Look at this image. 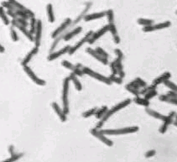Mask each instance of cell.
I'll return each mask as SVG.
<instances>
[{"label":"cell","mask_w":177,"mask_h":162,"mask_svg":"<svg viewBox=\"0 0 177 162\" xmlns=\"http://www.w3.org/2000/svg\"><path fill=\"white\" fill-rule=\"evenodd\" d=\"M103 135H124L128 134H133L139 130L138 126H132L123 128H117V129H100Z\"/></svg>","instance_id":"cell-1"},{"label":"cell","mask_w":177,"mask_h":162,"mask_svg":"<svg viewBox=\"0 0 177 162\" xmlns=\"http://www.w3.org/2000/svg\"><path fill=\"white\" fill-rule=\"evenodd\" d=\"M70 77H66L63 82V89H62V103H63V111L67 115L69 113V86H70Z\"/></svg>","instance_id":"cell-2"},{"label":"cell","mask_w":177,"mask_h":162,"mask_svg":"<svg viewBox=\"0 0 177 162\" xmlns=\"http://www.w3.org/2000/svg\"><path fill=\"white\" fill-rule=\"evenodd\" d=\"M131 102H132V100H131L130 98H127V99H125L123 102H119L118 104H117L114 107H113L110 110H107L106 113L104 114V116L101 119V121L103 122V123H105L106 121L109 119V118H110L111 116H113L117 112L120 111L121 109H123L124 108H126L127 106H128V105L131 103Z\"/></svg>","instance_id":"cell-3"},{"label":"cell","mask_w":177,"mask_h":162,"mask_svg":"<svg viewBox=\"0 0 177 162\" xmlns=\"http://www.w3.org/2000/svg\"><path fill=\"white\" fill-rule=\"evenodd\" d=\"M82 71H83L84 75H87L89 77H92V78L98 80V81L101 82H103V83H105L107 85H112V82L109 80L108 77H105V76L100 74V73H98V72L94 71L93 70H92V69L89 68V67H82Z\"/></svg>","instance_id":"cell-4"},{"label":"cell","mask_w":177,"mask_h":162,"mask_svg":"<svg viewBox=\"0 0 177 162\" xmlns=\"http://www.w3.org/2000/svg\"><path fill=\"white\" fill-rule=\"evenodd\" d=\"M23 68H24L25 72L27 74V76L29 77V78L31 79V81H32L33 82H35L36 85L41 86H42L46 85V82H45L44 80H43V79L40 78L39 77H37L36 73L33 71V70L30 68L28 65L24 66Z\"/></svg>","instance_id":"cell-5"},{"label":"cell","mask_w":177,"mask_h":162,"mask_svg":"<svg viewBox=\"0 0 177 162\" xmlns=\"http://www.w3.org/2000/svg\"><path fill=\"white\" fill-rule=\"evenodd\" d=\"M90 133H91L92 135L96 137L101 142H103V144H105V145H107V146L112 147V146L113 145V142L111 139H109L105 135H103V134L101 132L100 129H97V128H92V129L90 130Z\"/></svg>","instance_id":"cell-6"},{"label":"cell","mask_w":177,"mask_h":162,"mask_svg":"<svg viewBox=\"0 0 177 162\" xmlns=\"http://www.w3.org/2000/svg\"><path fill=\"white\" fill-rule=\"evenodd\" d=\"M71 23H72V20H71V18H66V19L64 20V22L62 23V25L52 32L51 38H52V39H55V38H56L57 36H59L60 34H63V32H65V31L69 28V26L71 25Z\"/></svg>","instance_id":"cell-7"},{"label":"cell","mask_w":177,"mask_h":162,"mask_svg":"<svg viewBox=\"0 0 177 162\" xmlns=\"http://www.w3.org/2000/svg\"><path fill=\"white\" fill-rule=\"evenodd\" d=\"M93 34V31H92V30H90V31H88L87 33V34L80 41H78V42L75 45H73L72 47L71 46V48H70V50H69V52H68V54L69 55H73V54H75L77 51V50L78 49H80L84 44L86 42H87V41L89 40V38L92 36V34Z\"/></svg>","instance_id":"cell-8"},{"label":"cell","mask_w":177,"mask_h":162,"mask_svg":"<svg viewBox=\"0 0 177 162\" xmlns=\"http://www.w3.org/2000/svg\"><path fill=\"white\" fill-rule=\"evenodd\" d=\"M42 30H43V24L40 19H37V24H36V29L35 31V40L34 42L36 47H40V43H41V36H42Z\"/></svg>","instance_id":"cell-9"},{"label":"cell","mask_w":177,"mask_h":162,"mask_svg":"<svg viewBox=\"0 0 177 162\" xmlns=\"http://www.w3.org/2000/svg\"><path fill=\"white\" fill-rule=\"evenodd\" d=\"M10 24L12 25L13 27H16V28H18V30H20V31H21L23 34H25V36H26L27 38H28V40H29V41L34 42V40H35L34 35L29 32V30H27L26 27H25V26L19 25V24H18V22H17L15 19H12V20L10 21Z\"/></svg>","instance_id":"cell-10"},{"label":"cell","mask_w":177,"mask_h":162,"mask_svg":"<svg viewBox=\"0 0 177 162\" xmlns=\"http://www.w3.org/2000/svg\"><path fill=\"white\" fill-rule=\"evenodd\" d=\"M107 31H108V25L103 26L102 29L98 30V31L93 32V34H92V36L89 38V40L87 41V43L90 44V45H92V44L95 42L97 40H98L100 37H102L103 35H104V34H106Z\"/></svg>","instance_id":"cell-11"},{"label":"cell","mask_w":177,"mask_h":162,"mask_svg":"<svg viewBox=\"0 0 177 162\" xmlns=\"http://www.w3.org/2000/svg\"><path fill=\"white\" fill-rule=\"evenodd\" d=\"M70 48H71L70 45H66V46H65L62 49H61L60 51H55V52H51V54L47 57V60L49 61H52V60H55V59L59 58L60 56H62L65 54H68Z\"/></svg>","instance_id":"cell-12"},{"label":"cell","mask_w":177,"mask_h":162,"mask_svg":"<svg viewBox=\"0 0 177 162\" xmlns=\"http://www.w3.org/2000/svg\"><path fill=\"white\" fill-rule=\"evenodd\" d=\"M86 51L87 52V54H89L90 56H92L93 58H95L97 60L100 61L102 64H103V65H107V64H108V60H107V58H104V57H103V56H100L95 50H93V49H92V48L88 47V48H87Z\"/></svg>","instance_id":"cell-13"},{"label":"cell","mask_w":177,"mask_h":162,"mask_svg":"<svg viewBox=\"0 0 177 162\" xmlns=\"http://www.w3.org/2000/svg\"><path fill=\"white\" fill-rule=\"evenodd\" d=\"M51 107L54 109V111L56 113V114L58 115V117L60 118V119L62 122H66L67 120V117H66V114L64 113L63 109L59 106V104L57 102H52L51 103Z\"/></svg>","instance_id":"cell-14"},{"label":"cell","mask_w":177,"mask_h":162,"mask_svg":"<svg viewBox=\"0 0 177 162\" xmlns=\"http://www.w3.org/2000/svg\"><path fill=\"white\" fill-rule=\"evenodd\" d=\"M81 31H82V27L78 26V27L73 29L72 30L69 31V32H66V34H64L63 41H69L71 40L73 37H75L76 35H77L78 34H80Z\"/></svg>","instance_id":"cell-15"},{"label":"cell","mask_w":177,"mask_h":162,"mask_svg":"<svg viewBox=\"0 0 177 162\" xmlns=\"http://www.w3.org/2000/svg\"><path fill=\"white\" fill-rule=\"evenodd\" d=\"M145 112H146L150 116L154 118V119H156L165 121V120L167 119V116H166V115H163V114L159 113V112L154 111V109H151L149 107H145Z\"/></svg>","instance_id":"cell-16"},{"label":"cell","mask_w":177,"mask_h":162,"mask_svg":"<svg viewBox=\"0 0 177 162\" xmlns=\"http://www.w3.org/2000/svg\"><path fill=\"white\" fill-rule=\"evenodd\" d=\"M105 16H106V11H103V12H99V13H93V14H87L84 16L83 19L86 22H89V21L96 20L98 19H102Z\"/></svg>","instance_id":"cell-17"},{"label":"cell","mask_w":177,"mask_h":162,"mask_svg":"<svg viewBox=\"0 0 177 162\" xmlns=\"http://www.w3.org/2000/svg\"><path fill=\"white\" fill-rule=\"evenodd\" d=\"M39 52V47H34L31 51H29L28 54L26 55V56L24 58V60H22V62H21V65L24 67V66H26V65H28L29 63V61L32 60V58L36 56V54Z\"/></svg>","instance_id":"cell-18"},{"label":"cell","mask_w":177,"mask_h":162,"mask_svg":"<svg viewBox=\"0 0 177 162\" xmlns=\"http://www.w3.org/2000/svg\"><path fill=\"white\" fill-rule=\"evenodd\" d=\"M170 77H171V74H170V72H169V71H166V72H165V73H163L162 75H160L159 77H158L157 78H155L154 81H153V84L155 86H158L159 85V84H161V83H163L165 81H166V80H169V78H170Z\"/></svg>","instance_id":"cell-19"},{"label":"cell","mask_w":177,"mask_h":162,"mask_svg":"<svg viewBox=\"0 0 177 162\" xmlns=\"http://www.w3.org/2000/svg\"><path fill=\"white\" fill-rule=\"evenodd\" d=\"M122 60L120 58L117 57L115 59L114 63H115L116 67H117V70H118V77H120L121 78H124L125 77V71L124 70V66H123V63H122Z\"/></svg>","instance_id":"cell-20"},{"label":"cell","mask_w":177,"mask_h":162,"mask_svg":"<svg viewBox=\"0 0 177 162\" xmlns=\"http://www.w3.org/2000/svg\"><path fill=\"white\" fill-rule=\"evenodd\" d=\"M46 13H47V17H48L49 22L54 23L55 18V14H54L53 5L51 3H48L46 5Z\"/></svg>","instance_id":"cell-21"},{"label":"cell","mask_w":177,"mask_h":162,"mask_svg":"<svg viewBox=\"0 0 177 162\" xmlns=\"http://www.w3.org/2000/svg\"><path fill=\"white\" fill-rule=\"evenodd\" d=\"M69 77H70V80L73 82V84L75 86L76 89H77V91H81V90H82V86H81V82L79 81L78 77H77L75 74H73V73H71Z\"/></svg>","instance_id":"cell-22"},{"label":"cell","mask_w":177,"mask_h":162,"mask_svg":"<svg viewBox=\"0 0 177 162\" xmlns=\"http://www.w3.org/2000/svg\"><path fill=\"white\" fill-rule=\"evenodd\" d=\"M159 100L161 102H168L170 104H174V105H177V99L176 98H171L168 97L166 94H162L159 97Z\"/></svg>","instance_id":"cell-23"},{"label":"cell","mask_w":177,"mask_h":162,"mask_svg":"<svg viewBox=\"0 0 177 162\" xmlns=\"http://www.w3.org/2000/svg\"><path fill=\"white\" fill-rule=\"evenodd\" d=\"M133 102H135L136 104H138V105L144 106V107H149L150 106V101L146 100L144 97L142 98V97H140V96L135 97L134 99H133Z\"/></svg>","instance_id":"cell-24"},{"label":"cell","mask_w":177,"mask_h":162,"mask_svg":"<svg viewBox=\"0 0 177 162\" xmlns=\"http://www.w3.org/2000/svg\"><path fill=\"white\" fill-rule=\"evenodd\" d=\"M0 18H1V19L3 20V24L5 25H9V24H10V20L8 18V15L6 14V11L4 10V9L2 6L0 7Z\"/></svg>","instance_id":"cell-25"},{"label":"cell","mask_w":177,"mask_h":162,"mask_svg":"<svg viewBox=\"0 0 177 162\" xmlns=\"http://www.w3.org/2000/svg\"><path fill=\"white\" fill-rule=\"evenodd\" d=\"M107 110H108V109H107V106H103L102 108H98L96 113H95V114H94L95 117H96V119H101L104 116V114L106 113Z\"/></svg>","instance_id":"cell-26"},{"label":"cell","mask_w":177,"mask_h":162,"mask_svg":"<svg viewBox=\"0 0 177 162\" xmlns=\"http://www.w3.org/2000/svg\"><path fill=\"white\" fill-rule=\"evenodd\" d=\"M137 23L142 26H148L154 25V20L150 19H144V18H139L137 20Z\"/></svg>","instance_id":"cell-27"},{"label":"cell","mask_w":177,"mask_h":162,"mask_svg":"<svg viewBox=\"0 0 177 162\" xmlns=\"http://www.w3.org/2000/svg\"><path fill=\"white\" fill-rule=\"evenodd\" d=\"M170 25H171V23L169 21H165V22L159 23V24H157V25H154V31H155V30L169 28V27H170Z\"/></svg>","instance_id":"cell-28"},{"label":"cell","mask_w":177,"mask_h":162,"mask_svg":"<svg viewBox=\"0 0 177 162\" xmlns=\"http://www.w3.org/2000/svg\"><path fill=\"white\" fill-rule=\"evenodd\" d=\"M24 153H14L11 154V157L9 159H6L4 162H12V161H17L20 158H22L24 156Z\"/></svg>","instance_id":"cell-29"},{"label":"cell","mask_w":177,"mask_h":162,"mask_svg":"<svg viewBox=\"0 0 177 162\" xmlns=\"http://www.w3.org/2000/svg\"><path fill=\"white\" fill-rule=\"evenodd\" d=\"M97 109H98V108L95 107V108H92L89 109L87 111L84 112V113H82V117H83L84 119H87V118H90V117L93 116V115L95 114L96 111H97Z\"/></svg>","instance_id":"cell-30"},{"label":"cell","mask_w":177,"mask_h":162,"mask_svg":"<svg viewBox=\"0 0 177 162\" xmlns=\"http://www.w3.org/2000/svg\"><path fill=\"white\" fill-rule=\"evenodd\" d=\"M163 83H164V85L166 87H168L169 89H170V90H172V91H175V92H176L177 91L176 84L174 83L173 82H171V81H169V80H166V81H165Z\"/></svg>","instance_id":"cell-31"},{"label":"cell","mask_w":177,"mask_h":162,"mask_svg":"<svg viewBox=\"0 0 177 162\" xmlns=\"http://www.w3.org/2000/svg\"><path fill=\"white\" fill-rule=\"evenodd\" d=\"M106 16L107 18V21L109 24L114 23V13L113 9H108L106 11Z\"/></svg>","instance_id":"cell-32"},{"label":"cell","mask_w":177,"mask_h":162,"mask_svg":"<svg viewBox=\"0 0 177 162\" xmlns=\"http://www.w3.org/2000/svg\"><path fill=\"white\" fill-rule=\"evenodd\" d=\"M109 80L113 82H114L116 84H118V85H121L123 83V78H121L120 77H117L116 75H111L108 77Z\"/></svg>","instance_id":"cell-33"},{"label":"cell","mask_w":177,"mask_h":162,"mask_svg":"<svg viewBox=\"0 0 177 162\" xmlns=\"http://www.w3.org/2000/svg\"><path fill=\"white\" fill-rule=\"evenodd\" d=\"M125 89L128 91V92H129L130 93H132L133 95H134L135 97H138V96H140V93H139V90H138V89H135V88H133V87H132V86H130L128 85V84H127V85L125 86Z\"/></svg>","instance_id":"cell-34"},{"label":"cell","mask_w":177,"mask_h":162,"mask_svg":"<svg viewBox=\"0 0 177 162\" xmlns=\"http://www.w3.org/2000/svg\"><path fill=\"white\" fill-rule=\"evenodd\" d=\"M8 1L16 9H21V10H25V7L23 4H21L20 3H18L17 0H8Z\"/></svg>","instance_id":"cell-35"},{"label":"cell","mask_w":177,"mask_h":162,"mask_svg":"<svg viewBox=\"0 0 177 162\" xmlns=\"http://www.w3.org/2000/svg\"><path fill=\"white\" fill-rule=\"evenodd\" d=\"M36 24H37V19H36V17L31 18L30 19V29H29V32L32 34H35V31H36Z\"/></svg>","instance_id":"cell-36"},{"label":"cell","mask_w":177,"mask_h":162,"mask_svg":"<svg viewBox=\"0 0 177 162\" xmlns=\"http://www.w3.org/2000/svg\"><path fill=\"white\" fill-rule=\"evenodd\" d=\"M157 94H158V93H157L156 89H154V90H151L150 92H148L147 93L144 94V98H145L146 100H149V101H150L151 98H153L154 97L157 96Z\"/></svg>","instance_id":"cell-37"},{"label":"cell","mask_w":177,"mask_h":162,"mask_svg":"<svg viewBox=\"0 0 177 162\" xmlns=\"http://www.w3.org/2000/svg\"><path fill=\"white\" fill-rule=\"evenodd\" d=\"M156 86H157L154 85V84H152V85L150 86H146L143 87V90H142V91H139V93H140V95H144V94H146L148 92H150L151 90L156 89Z\"/></svg>","instance_id":"cell-38"},{"label":"cell","mask_w":177,"mask_h":162,"mask_svg":"<svg viewBox=\"0 0 177 162\" xmlns=\"http://www.w3.org/2000/svg\"><path fill=\"white\" fill-rule=\"evenodd\" d=\"M1 6H2L3 9H6L7 10H13V11H14V10L16 9L9 3V1H3V2L1 3Z\"/></svg>","instance_id":"cell-39"},{"label":"cell","mask_w":177,"mask_h":162,"mask_svg":"<svg viewBox=\"0 0 177 162\" xmlns=\"http://www.w3.org/2000/svg\"><path fill=\"white\" fill-rule=\"evenodd\" d=\"M16 15L18 18H22V19H29V18L28 17V15L26 14V13L25 12V10H21V9H15L14 10Z\"/></svg>","instance_id":"cell-40"},{"label":"cell","mask_w":177,"mask_h":162,"mask_svg":"<svg viewBox=\"0 0 177 162\" xmlns=\"http://www.w3.org/2000/svg\"><path fill=\"white\" fill-rule=\"evenodd\" d=\"M108 31L113 34V36H115V35L118 34V30L116 28V25H114V23L108 24Z\"/></svg>","instance_id":"cell-41"},{"label":"cell","mask_w":177,"mask_h":162,"mask_svg":"<svg viewBox=\"0 0 177 162\" xmlns=\"http://www.w3.org/2000/svg\"><path fill=\"white\" fill-rule=\"evenodd\" d=\"M10 34H11V38H12V41H14V42H17L18 41V36L16 30L14 29V27L12 26L10 28Z\"/></svg>","instance_id":"cell-42"},{"label":"cell","mask_w":177,"mask_h":162,"mask_svg":"<svg viewBox=\"0 0 177 162\" xmlns=\"http://www.w3.org/2000/svg\"><path fill=\"white\" fill-rule=\"evenodd\" d=\"M62 65L64 67H66V69H69V70H71V71H73V70L75 69V65H73L72 63H71V62L68 61V60H62Z\"/></svg>","instance_id":"cell-43"},{"label":"cell","mask_w":177,"mask_h":162,"mask_svg":"<svg viewBox=\"0 0 177 162\" xmlns=\"http://www.w3.org/2000/svg\"><path fill=\"white\" fill-rule=\"evenodd\" d=\"M95 51H97L101 56H103V57H104V58H107V59L108 56H109V55L107 54V52H106V51H104L103 48H101V47H97V48L95 49Z\"/></svg>","instance_id":"cell-44"},{"label":"cell","mask_w":177,"mask_h":162,"mask_svg":"<svg viewBox=\"0 0 177 162\" xmlns=\"http://www.w3.org/2000/svg\"><path fill=\"white\" fill-rule=\"evenodd\" d=\"M134 82H135L140 87H144V86H147V82H146L145 81H144L140 77H136V78L134 79Z\"/></svg>","instance_id":"cell-45"},{"label":"cell","mask_w":177,"mask_h":162,"mask_svg":"<svg viewBox=\"0 0 177 162\" xmlns=\"http://www.w3.org/2000/svg\"><path fill=\"white\" fill-rule=\"evenodd\" d=\"M72 73L75 74L77 77H83V75H84V73L82 71V69L77 68V67H76V66H75V69L72 71Z\"/></svg>","instance_id":"cell-46"},{"label":"cell","mask_w":177,"mask_h":162,"mask_svg":"<svg viewBox=\"0 0 177 162\" xmlns=\"http://www.w3.org/2000/svg\"><path fill=\"white\" fill-rule=\"evenodd\" d=\"M169 127V124H167V123H165V122H164L163 123V124L159 127V131L160 134H165L166 131H167V128H168Z\"/></svg>","instance_id":"cell-47"},{"label":"cell","mask_w":177,"mask_h":162,"mask_svg":"<svg viewBox=\"0 0 177 162\" xmlns=\"http://www.w3.org/2000/svg\"><path fill=\"white\" fill-rule=\"evenodd\" d=\"M15 20L18 22L19 25H21L25 26V27H27L28 26V22H27V19H22V18H17V19H15Z\"/></svg>","instance_id":"cell-48"},{"label":"cell","mask_w":177,"mask_h":162,"mask_svg":"<svg viewBox=\"0 0 177 162\" xmlns=\"http://www.w3.org/2000/svg\"><path fill=\"white\" fill-rule=\"evenodd\" d=\"M143 31L147 33V32H153L154 31V25H151L148 26H144L143 27Z\"/></svg>","instance_id":"cell-49"},{"label":"cell","mask_w":177,"mask_h":162,"mask_svg":"<svg viewBox=\"0 0 177 162\" xmlns=\"http://www.w3.org/2000/svg\"><path fill=\"white\" fill-rule=\"evenodd\" d=\"M114 53L116 54L117 57L120 58L121 60H124V53H123V51H121L120 49H115V50H114Z\"/></svg>","instance_id":"cell-50"},{"label":"cell","mask_w":177,"mask_h":162,"mask_svg":"<svg viewBox=\"0 0 177 162\" xmlns=\"http://www.w3.org/2000/svg\"><path fill=\"white\" fill-rule=\"evenodd\" d=\"M110 67H111V71H112V75H117L118 74V70H117L114 61H112L110 63Z\"/></svg>","instance_id":"cell-51"},{"label":"cell","mask_w":177,"mask_h":162,"mask_svg":"<svg viewBox=\"0 0 177 162\" xmlns=\"http://www.w3.org/2000/svg\"><path fill=\"white\" fill-rule=\"evenodd\" d=\"M155 154H156V150H149V151H147L146 153H145V158H150V157H153L154 155H155Z\"/></svg>","instance_id":"cell-52"},{"label":"cell","mask_w":177,"mask_h":162,"mask_svg":"<svg viewBox=\"0 0 177 162\" xmlns=\"http://www.w3.org/2000/svg\"><path fill=\"white\" fill-rule=\"evenodd\" d=\"M6 14H7V15H8V16H10V17L13 19H17V18H18V16H17V15H16V14H15V12H14V11H13V10H7Z\"/></svg>","instance_id":"cell-53"},{"label":"cell","mask_w":177,"mask_h":162,"mask_svg":"<svg viewBox=\"0 0 177 162\" xmlns=\"http://www.w3.org/2000/svg\"><path fill=\"white\" fill-rule=\"evenodd\" d=\"M25 12L26 13V14L28 15V17L29 18V19L36 17V14H35V13H34V12H33L32 10H30V9H26V8H25Z\"/></svg>","instance_id":"cell-54"},{"label":"cell","mask_w":177,"mask_h":162,"mask_svg":"<svg viewBox=\"0 0 177 162\" xmlns=\"http://www.w3.org/2000/svg\"><path fill=\"white\" fill-rule=\"evenodd\" d=\"M168 97H171V98H176V92H175V91H172V90H170L169 92H168L167 93V94H166Z\"/></svg>","instance_id":"cell-55"},{"label":"cell","mask_w":177,"mask_h":162,"mask_svg":"<svg viewBox=\"0 0 177 162\" xmlns=\"http://www.w3.org/2000/svg\"><path fill=\"white\" fill-rule=\"evenodd\" d=\"M128 85L130 86H132V87H133V88H135V89H138V90H139L140 89V86L138 85L134 81H132L131 82H129L128 83Z\"/></svg>","instance_id":"cell-56"},{"label":"cell","mask_w":177,"mask_h":162,"mask_svg":"<svg viewBox=\"0 0 177 162\" xmlns=\"http://www.w3.org/2000/svg\"><path fill=\"white\" fill-rule=\"evenodd\" d=\"M113 42L115 43L116 45H118L119 43H120V37H119V35L118 34H117V35H115V36H113Z\"/></svg>","instance_id":"cell-57"},{"label":"cell","mask_w":177,"mask_h":162,"mask_svg":"<svg viewBox=\"0 0 177 162\" xmlns=\"http://www.w3.org/2000/svg\"><path fill=\"white\" fill-rule=\"evenodd\" d=\"M8 151H9L10 154H13L14 153H15V151H14V146L13 145H9V148H8Z\"/></svg>","instance_id":"cell-58"},{"label":"cell","mask_w":177,"mask_h":162,"mask_svg":"<svg viewBox=\"0 0 177 162\" xmlns=\"http://www.w3.org/2000/svg\"><path fill=\"white\" fill-rule=\"evenodd\" d=\"M103 124H104V123H103V122H102V121H99L98 124H97V125H96L95 128H97V129H101V128H103Z\"/></svg>","instance_id":"cell-59"},{"label":"cell","mask_w":177,"mask_h":162,"mask_svg":"<svg viewBox=\"0 0 177 162\" xmlns=\"http://www.w3.org/2000/svg\"><path fill=\"white\" fill-rule=\"evenodd\" d=\"M168 116H169L172 119H176V111H171L168 114Z\"/></svg>","instance_id":"cell-60"},{"label":"cell","mask_w":177,"mask_h":162,"mask_svg":"<svg viewBox=\"0 0 177 162\" xmlns=\"http://www.w3.org/2000/svg\"><path fill=\"white\" fill-rule=\"evenodd\" d=\"M4 51H5V48L0 44V53H3Z\"/></svg>","instance_id":"cell-61"},{"label":"cell","mask_w":177,"mask_h":162,"mask_svg":"<svg viewBox=\"0 0 177 162\" xmlns=\"http://www.w3.org/2000/svg\"><path fill=\"white\" fill-rule=\"evenodd\" d=\"M75 66H76V67H77V68L82 69V67H83L82 64H81V63H77V65H75Z\"/></svg>","instance_id":"cell-62"},{"label":"cell","mask_w":177,"mask_h":162,"mask_svg":"<svg viewBox=\"0 0 177 162\" xmlns=\"http://www.w3.org/2000/svg\"><path fill=\"white\" fill-rule=\"evenodd\" d=\"M172 124H174V126H176V125H177L176 120H173V122H172Z\"/></svg>","instance_id":"cell-63"}]
</instances>
